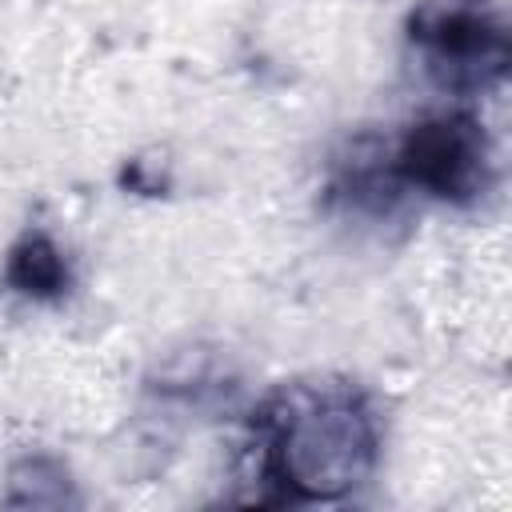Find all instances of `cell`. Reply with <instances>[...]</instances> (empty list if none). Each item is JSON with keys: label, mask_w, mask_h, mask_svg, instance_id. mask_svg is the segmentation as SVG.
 Instances as JSON below:
<instances>
[{"label": "cell", "mask_w": 512, "mask_h": 512, "mask_svg": "<svg viewBox=\"0 0 512 512\" xmlns=\"http://www.w3.org/2000/svg\"><path fill=\"white\" fill-rule=\"evenodd\" d=\"M260 480L284 500H340L376 464V424L344 384H292L256 412Z\"/></svg>", "instance_id": "1"}, {"label": "cell", "mask_w": 512, "mask_h": 512, "mask_svg": "<svg viewBox=\"0 0 512 512\" xmlns=\"http://www.w3.org/2000/svg\"><path fill=\"white\" fill-rule=\"evenodd\" d=\"M488 136L464 112H444L412 124L392 148V168L404 188H420L436 200H476L488 188Z\"/></svg>", "instance_id": "2"}, {"label": "cell", "mask_w": 512, "mask_h": 512, "mask_svg": "<svg viewBox=\"0 0 512 512\" xmlns=\"http://www.w3.org/2000/svg\"><path fill=\"white\" fill-rule=\"evenodd\" d=\"M412 44L444 88H484L508 64L504 24L480 0H424L412 16Z\"/></svg>", "instance_id": "3"}, {"label": "cell", "mask_w": 512, "mask_h": 512, "mask_svg": "<svg viewBox=\"0 0 512 512\" xmlns=\"http://www.w3.org/2000/svg\"><path fill=\"white\" fill-rule=\"evenodd\" d=\"M400 176L392 168V152H380L372 144L352 148V156L336 168L332 192L360 212H388V204L400 196Z\"/></svg>", "instance_id": "4"}, {"label": "cell", "mask_w": 512, "mask_h": 512, "mask_svg": "<svg viewBox=\"0 0 512 512\" xmlns=\"http://www.w3.org/2000/svg\"><path fill=\"white\" fill-rule=\"evenodd\" d=\"M4 280L32 300H56L68 288V264L64 252L44 236V232H28L16 240V248L8 252L4 264Z\"/></svg>", "instance_id": "5"}, {"label": "cell", "mask_w": 512, "mask_h": 512, "mask_svg": "<svg viewBox=\"0 0 512 512\" xmlns=\"http://www.w3.org/2000/svg\"><path fill=\"white\" fill-rule=\"evenodd\" d=\"M8 504H20V508H60L68 504V476L64 468H56L52 460L36 456V460H20L12 472H8Z\"/></svg>", "instance_id": "6"}]
</instances>
